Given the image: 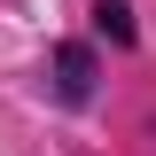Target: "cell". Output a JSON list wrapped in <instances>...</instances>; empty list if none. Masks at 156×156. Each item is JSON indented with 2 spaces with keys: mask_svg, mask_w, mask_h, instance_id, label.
Segmentation results:
<instances>
[{
  "mask_svg": "<svg viewBox=\"0 0 156 156\" xmlns=\"http://www.w3.org/2000/svg\"><path fill=\"white\" fill-rule=\"evenodd\" d=\"M55 86H62V101H86V94H94V62H86V47H62V55H55Z\"/></svg>",
  "mask_w": 156,
  "mask_h": 156,
  "instance_id": "6da1fadb",
  "label": "cell"
},
{
  "mask_svg": "<svg viewBox=\"0 0 156 156\" xmlns=\"http://www.w3.org/2000/svg\"><path fill=\"white\" fill-rule=\"evenodd\" d=\"M94 23L117 39V47H133V8H125V0H94Z\"/></svg>",
  "mask_w": 156,
  "mask_h": 156,
  "instance_id": "7a4b0ae2",
  "label": "cell"
}]
</instances>
